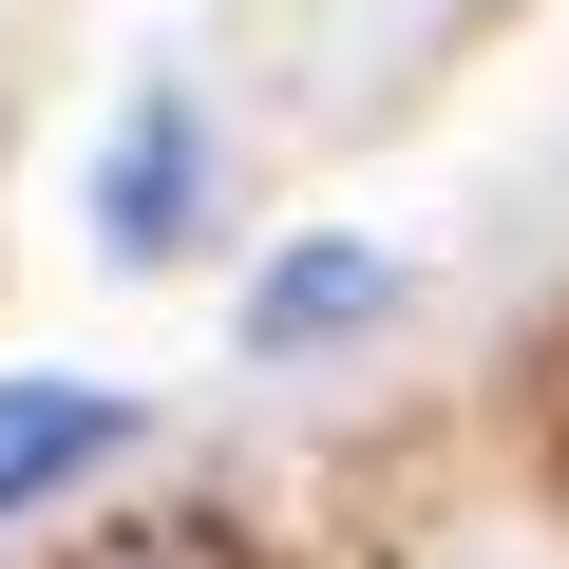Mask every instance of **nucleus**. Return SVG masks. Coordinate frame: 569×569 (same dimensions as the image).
<instances>
[{"label":"nucleus","mask_w":569,"mask_h":569,"mask_svg":"<svg viewBox=\"0 0 569 569\" xmlns=\"http://www.w3.org/2000/svg\"><path fill=\"white\" fill-rule=\"evenodd\" d=\"M77 569H266V550H247L228 512H133V531H96Z\"/></svg>","instance_id":"obj_4"},{"label":"nucleus","mask_w":569,"mask_h":569,"mask_svg":"<svg viewBox=\"0 0 569 569\" xmlns=\"http://www.w3.org/2000/svg\"><path fill=\"white\" fill-rule=\"evenodd\" d=\"M190 209H209V96L152 77V96L114 114V152H96V247H114V266H171Z\"/></svg>","instance_id":"obj_1"},{"label":"nucleus","mask_w":569,"mask_h":569,"mask_svg":"<svg viewBox=\"0 0 569 569\" xmlns=\"http://www.w3.org/2000/svg\"><path fill=\"white\" fill-rule=\"evenodd\" d=\"M114 456H133L114 380H0V531H20L39 493H77V475H114Z\"/></svg>","instance_id":"obj_2"},{"label":"nucleus","mask_w":569,"mask_h":569,"mask_svg":"<svg viewBox=\"0 0 569 569\" xmlns=\"http://www.w3.org/2000/svg\"><path fill=\"white\" fill-rule=\"evenodd\" d=\"M399 305V266L380 247H284L266 284H247V361H305V342H361Z\"/></svg>","instance_id":"obj_3"}]
</instances>
